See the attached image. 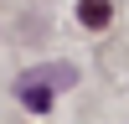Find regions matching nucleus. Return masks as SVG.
<instances>
[{
  "instance_id": "nucleus-1",
  "label": "nucleus",
  "mask_w": 129,
  "mask_h": 124,
  "mask_svg": "<svg viewBox=\"0 0 129 124\" xmlns=\"http://www.w3.org/2000/svg\"><path fill=\"white\" fill-rule=\"evenodd\" d=\"M78 83V67H67V62H47V67H31L16 78V98L26 103L31 114H47L52 98H57L62 88H72Z\"/></svg>"
},
{
  "instance_id": "nucleus-2",
  "label": "nucleus",
  "mask_w": 129,
  "mask_h": 124,
  "mask_svg": "<svg viewBox=\"0 0 129 124\" xmlns=\"http://www.w3.org/2000/svg\"><path fill=\"white\" fill-rule=\"evenodd\" d=\"M78 21L88 31H103L109 26V0H78Z\"/></svg>"
}]
</instances>
